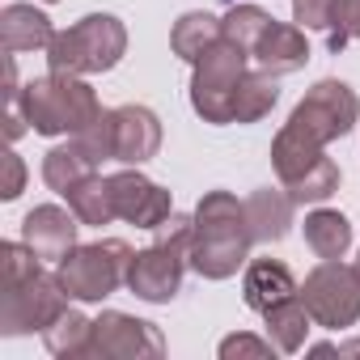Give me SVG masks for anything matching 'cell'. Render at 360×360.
<instances>
[{
	"mask_svg": "<svg viewBox=\"0 0 360 360\" xmlns=\"http://www.w3.org/2000/svg\"><path fill=\"white\" fill-rule=\"evenodd\" d=\"M271 161H276V174H280L284 191L292 195V204H318L339 187V165L322 153V144L297 136L292 127L276 136Z\"/></svg>",
	"mask_w": 360,
	"mask_h": 360,
	"instance_id": "6",
	"label": "cell"
},
{
	"mask_svg": "<svg viewBox=\"0 0 360 360\" xmlns=\"http://www.w3.org/2000/svg\"><path fill=\"white\" fill-rule=\"evenodd\" d=\"M305 242L318 259H343V250L352 246V225L343 212H326L318 208L309 221H305Z\"/></svg>",
	"mask_w": 360,
	"mask_h": 360,
	"instance_id": "20",
	"label": "cell"
},
{
	"mask_svg": "<svg viewBox=\"0 0 360 360\" xmlns=\"http://www.w3.org/2000/svg\"><path fill=\"white\" fill-rule=\"evenodd\" d=\"M305 330H309V309L301 297H288L267 309V335H276L280 352H297L305 343Z\"/></svg>",
	"mask_w": 360,
	"mask_h": 360,
	"instance_id": "23",
	"label": "cell"
},
{
	"mask_svg": "<svg viewBox=\"0 0 360 360\" xmlns=\"http://www.w3.org/2000/svg\"><path fill=\"white\" fill-rule=\"evenodd\" d=\"M127 263H131V250L115 238L94 246H72L68 259H60V284L77 301H102L119 284H127Z\"/></svg>",
	"mask_w": 360,
	"mask_h": 360,
	"instance_id": "8",
	"label": "cell"
},
{
	"mask_svg": "<svg viewBox=\"0 0 360 360\" xmlns=\"http://www.w3.org/2000/svg\"><path fill=\"white\" fill-rule=\"evenodd\" d=\"M246 217H250V233L255 242H280L292 225V195L280 191H259L246 200Z\"/></svg>",
	"mask_w": 360,
	"mask_h": 360,
	"instance_id": "19",
	"label": "cell"
},
{
	"mask_svg": "<svg viewBox=\"0 0 360 360\" xmlns=\"http://www.w3.org/2000/svg\"><path fill=\"white\" fill-rule=\"evenodd\" d=\"M68 309V292L60 276H43L39 255L26 242H5L0 246V326L5 335L22 330H47L60 314Z\"/></svg>",
	"mask_w": 360,
	"mask_h": 360,
	"instance_id": "1",
	"label": "cell"
},
{
	"mask_svg": "<svg viewBox=\"0 0 360 360\" xmlns=\"http://www.w3.org/2000/svg\"><path fill=\"white\" fill-rule=\"evenodd\" d=\"M77 212H64V208H56V204H43V208H34V212H26V221H22V242L39 255V259H47V263H60V259H68V250L77 246Z\"/></svg>",
	"mask_w": 360,
	"mask_h": 360,
	"instance_id": "14",
	"label": "cell"
},
{
	"mask_svg": "<svg viewBox=\"0 0 360 360\" xmlns=\"http://www.w3.org/2000/svg\"><path fill=\"white\" fill-rule=\"evenodd\" d=\"M309 309L314 322L322 326H352L360 318V271L356 267H339V259H326L309 280L305 288L297 292Z\"/></svg>",
	"mask_w": 360,
	"mask_h": 360,
	"instance_id": "9",
	"label": "cell"
},
{
	"mask_svg": "<svg viewBox=\"0 0 360 360\" xmlns=\"http://www.w3.org/2000/svg\"><path fill=\"white\" fill-rule=\"evenodd\" d=\"M255 233L246 204H238L229 191H212L195 208V233H191V267L208 280H225L246 263Z\"/></svg>",
	"mask_w": 360,
	"mask_h": 360,
	"instance_id": "2",
	"label": "cell"
},
{
	"mask_svg": "<svg viewBox=\"0 0 360 360\" xmlns=\"http://www.w3.org/2000/svg\"><path fill=\"white\" fill-rule=\"evenodd\" d=\"M271 106H276V81H267V77H246L242 89H238V102H233V123H255V119H263Z\"/></svg>",
	"mask_w": 360,
	"mask_h": 360,
	"instance_id": "25",
	"label": "cell"
},
{
	"mask_svg": "<svg viewBox=\"0 0 360 360\" xmlns=\"http://www.w3.org/2000/svg\"><path fill=\"white\" fill-rule=\"evenodd\" d=\"M326 13H330V0H297V22L309 30H326Z\"/></svg>",
	"mask_w": 360,
	"mask_h": 360,
	"instance_id": "27",
	"label": "cell"
},
{
	"mask_svg": "<svg viewBox=\"0 0 360 360\" xmlns=\"http://www.w3.org/2000/svg\"><path fill=\"white\" fill-rule=\"evenodd\" d=\"M89 174H98V157H94L81 140L51 148V153H47V161H43V178H47V187H51V191H60V195H68L77 183H85Z\"/></svg>",
	"mask_w": 360,
	"mask_h": 360,
	"instance_id": "18",
	"label": "cell"
},
{
	"mask_svg": "<svg viewBox=\"0 0 360 360\" xmlns=\"http://www.w3.org/2000/svg\"><path fill=\"white\" fill-rule=\"evenodd\" d=\"M221 356H271V343H259L250 335H233L221 343Z\"/></svg>",
	"mask_w": 360,
	"mask_h": 360,
	"instance_id": "28",
	"label": "cell"
},
{
	"mask_svg": "<svg viewBox=\"0 0 360 360\" xmlns=\"http://www.w3.org/2000/svg\"><path fill=\"white\" fill-rule=\"evenodd\" d=\"M352 39H360V0H330V13H326V43H330V51L347 47Z\"/></svg>",
	"mask_w": 360,
	"mask_h": 360,
	"instance_id": "26",
	"label": "cell"
},
{
	"mask_svg": "<svg viewBox=\"0 0 360 360\" xmlns=\"http://www.w3.org/2000/svg\"><path fill=\"white\" fill-rule=\"evenodd\" d=\"M356 110H360V102H356V94H352L343 81H322V85H314V94L292 110L288 127H292L297 136L314 140V144H326V140L352 131Z\"/></svg>",
	"mask_w": 360,
	"mask_h": 360,
	"instance_id": "10",
	"label": "cell"
},
{
	"mask_svg": "<svg viewBox=\"0 0 360 360\" xmlns=\"http://www.w3.org/2000/svg\"><path fill=\"white\" fill-rule=\"evenodd\" d=\"M72 140H81L98 161L102 157H115V161H127V165H140L157 153L161 144V123L153 110L144 106H119V110H102L85 131H77Z\"/></svg>",
	"mask_w": 360,
	"mask_h": 360,
	"instance_id": "5",
	"label": "cell"
},
{
	"mask_svg": "<svg viewBox=\"0 0 360 360\" xmlns=\"http://www.w3.org/2000/svg\"><path fill=\"white\" fill-rule=\"evenodd\" d=\"M161 356V335L153 322L127 318V314H102L89 335V356Z\"/></svg>",
	"mask_w": 360,
	"mask_h": 360,
	"instance_id": "12",
	"label": "cell"
},
{
	"mask_svg": "<svg viewBox=\"0 0 360 360\" xmlns=\"http://www.w3.org/2000/svg\"><path fill=\"white\" fill-rule=\"evenodd\" d=\"M183 246H169V242H153L148 250L131 255L127 263V288L144 301H169L183 284Z\"/></svg>",
	"mask_w": 360,
	"mask_h": 360,
	"instance_id": "11",
	"label": "cell"
},
{
	"mask_svg": "<svg viewBox=\"0 0 360 360\" xmlns=\"http://www.w3.org/2000/svg\"><path fill=\"white\" fill-rule=\"evenodd\" d=\"M22 136V119L18 115H9V140H18Z\"/></svg>",
	"mask_w": 360,
	"mask_h": 360,
	"instance_id": "30",
	"label": "cell"
},
{
	"mask_svg": "<svg viewBox=\"0 0 360 360\" xmlns=\"http://www.w3.org/2000/svg\"><path fill=\"white\" fill-rule=\"evenodd\" d=\"M250 56L259 60L263 72L280 77V72H297L305 60H309V43L297 26H280V22H267V30L259 34V43L250 47Z\"/></svg>",
	"mask_w": 360,
	"mask_h": 360,
	"instance_id": "15",
	"label": "cell"
},
{
	"mask_svg": "<svg viewBox=\"0 0 360 360\" xmlns=\"http://www.w3.org/2000/svg\"><path fill=\"white\" fill-rule=\"evenodd\" d=\"M22 183H26V165H22L18 153H9V157H5V191H0V195H5V200H18V195H22Z\"/></svg>",
	"mask_w": 360,
	"mask_h": 360,
	"instance_id": "29",
	"label": "cell"
},
{
	"mask_svg": "<svg viewBox=\"0 0 360 360\" xmlns=\"http://www.w3.org/2000/svg\"><path fill=\"white\" fill-rule=\"evenodd\" d=\"M18 106H22L26 123L34 131H43V136H64V131L77 136V131H85L102 115L94 89L81 77H60V72L30 81L18 94Z\"/></svg>",
	"mask_w": 360,
	"mask_h": 360,
	"instance_id": "3",
	"label": "cell"
},
{
	"mask_svg": "<svg viewBox=\"0 0 360 360\" xmlns=\"http://www.w3.org/2000/svg\"><path fill=\"white\" fill-rule=\"evenodd\" d=\"M51 39H56L51 22L34 5H9L5 13H0V47H5V56H22V51L51 47Z\"/></svg>",
	"mask_w": 360,
	"mask_h": 360,
	"instance_id": "16",
	"label": "cell"
},
{
	"mask_svg": "<svg viewBox=\"0 0 360 360\" xmlns=\"http://www.w3.org/2000/svg\"><path fill=\"white\" fill-rule=\"evenodd\" d=\"M68 208L81 217V225H106L115 217V200H110V178L102 174H89L85 183H77L68 195Z\"/></svg>",
	"mask_w": 360,
	"mask_h": 360,
	"instance_id": "21",
	"label": "cell"
},
{
	"mask_svg": "<svg viewBox=\"0 0 360 360\" xmlns=\"http://www.w3.org/2000/svg\"><path fill=\"white\" fill-rule=\"evenodd\" d=\"M110 200H115V217L131 221L140 229H157L169 217V195L157 183H148L144 174H131V169L110 178Z\"/></svg>",
	"mask_w": 360,
	"mask_h": 360,
	"instance_id": "13",
	"label": "cell"
},
{
	"mask_svg": "<svg viewBox=\"0 0 360 360\" xmlns=\"http://www.w3.org/2000/svg\"><path fill=\"white\" fill-rule=\"evenodd\" d=\"M127 47V30L110 18V13H89L81 18L72 30H60L47 47V64L60 77H89V72H106L119 64Z\"/></svg>",
	"mask_w": 360,
	"mask_h": 360,
	"instance_id": "4",
	"label": "cell"
},
{
	"mask_svg": "<svg viewBox=\"0 0 360 360\" xmlns=\"http://www.w3.org/2000/svg\"><path fill=\"white\" fill-rule=\"evenodd\" d=\"M47 5H51V0H47Z\"/></svg>",
	"mask_w": 360,
	"mask_h": 360,
	"instance_id": "32",
	"label": "cell"
},
{
	"mask_svg": "<svg viewBox=\"0 0 360 360\" xmlns=\"http://www.w3.org/2000/svg\"><path fill=\"white\" fill-rule=\"evenodd\" d=\"M89 335H94V322H85L77 309H64V314L43 330V339H47V347H51L56 356H85V352H89Z\"/></svg>",
	"mask_w": 360,
	"mask_h": 360,
	"instance_id": "24",
	"label": "cell"
},
{
	"mask_svg": "<svg viewBox=\"0 0 360 360\" xmlns=\"http://www.w3.org/2000/svg\"><path fill=\"white\" fill-rule=\"evenodd\" d=\"M221 39H225V30H221V22H217L212 13H187L183 22L174 26V39H169V43H174V51L183 56V60L195 64V60H200L208 47H217Z\"/></svg>",
	"mask_w": 360,
	"mask_h": 360,
	"instance_id": "22",
	"label": "cell"
},
{
	"mask_svg": "<svg viewBox=\"0 0 360 360\" xmlns=\"http://www.w3.org/2000/svg\"><path fill=\"white\" fill-rule=\"evenodd\" d=\"M246 47L233 39H221L195 60V81H191V102L208 123H233V102L246 81Z\"/></svg>",
	"mask_w": 360,
	"mask_h": 360,
	"instance_id": "7",
	"label": "cell"
},
{
	"mask_svg": "<svg viewBox=\"0 0 360 360\" xmlns=\"http://www.w3.org/2000/svg\"><path fill=\"white\" fill-rule=\"evenodd\" d=\"M242 292H246V305H250V309L267 314L271 305L297 297V280H292V271H288L284 263H276V259H255V263L246 267Z\"/></svg>",
	"mask_w": 360,
	"mask_h": 360,
	"instance_id": "17",
	"label": "cell"
},
{
	"mask_svg": "<svg viewBox=\"0 0 360 360\" xmlns=\"http://www.w3.org/2000/svg\"><path fill=\"white\" fill-rule=\"evenodd\" d=\"M356 271H360V263H356Z\"/></svg>",
	"mask_w": 360,
	"mask_h": 360,
	"instance_id": "31",
	"label": "cell"
}]
</instances>
